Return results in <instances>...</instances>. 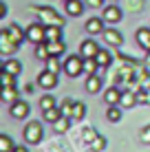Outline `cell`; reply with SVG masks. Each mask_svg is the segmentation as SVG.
<instances>
[{"mask_svg": "<svg viewBox=\"0 0 150 152\" xmlns=\"http://www.w3.org/2000/svg\"><path fill=\"white\" fill-rule=\"evenodd\" d=\"M29 9L38 13L40 22H44L46 27H49V24H58V27H64V18H62V15L55 11L53 7H46V4H31Z\"/></svg>", "mask_w": 150, "mask_h": 152, "instance_id": "1", "label": "cell"}, {"mask_svg": "<svg viewBox=\"0 0 150 152\" xmlns=\"http://www.w3.org/2000/svg\"><path fill=\"white\" fill-rule=\"evenodd\" d=\"M62 71L69 77H77L84 73V57L82 55H69L64 62H62Z\"/></svg>", "mask_w": 150, "mask_h": 152, "instance_id": "2", "label": "cell"}, {"mask_svg": "<svg viewBox=\"0 0 150 152\" xmlns=\"http://www.w3.org/2000/svg\"><path fill=\"white\" fill-rule=\"evenodd\" d=\"M27 40L31 44H42L46 42V24L44 22H33L27 27Z\"/></svg>", "mask_w": 150, "mask_h": 152, "instance_id": "3", "label": "cell"}, {"mask_svg": "<svg viewBox=\"0 0 150 152\" xmlns=\"http://www.w3.org/2000/svg\"><path fill=\"white\" fill-rule=\"evenodd\" d=\"M24 141H27L29 145H35L42 141V124L40 121H29L27 126H24Z\"/></svg>", "mask_w": 150, "mask_h": 152, "instance_id": "4", "label": "cell"}, {"mask_svg": "<svg viewBox=\"0 0 150 152\" xmlns=\"http://www.w3.org/2000/svg\"><path fill=\"white\" fill-rule=\"evenodd\" d=\"M18 49H20V44H15V42L11 40V35L7 33V29L0 31V53H2L4 57H9V55H13Z\"/></svg>", "mask_w": 150, "mask_h": 152, "instance_id": "5", "label": "cell"}, {"mask_svg": "<svg viewBox=\"0 0 150 152\" xmlns=\"http://www.w3.org/2000/svg\"><path fill=\"white\" fill-rule=\"evenodd\" d=\"M38 86L40 88H44V91H53L55 86H58V73H53V71H42L38 75Z\"/></svg>", "mask_w": 150, "mask_h": 152, "instance_id": "6", "label": "cell"}, {"mask_svg": "<svg viewBox=\"0 0 150 152\" xmlns=\"http://www.w3.org/2000/svg\"><path fill=\"white\" fill-rule=\"evenodd\" d=\"M102 18H104V22H110V24H117L119 20L124 18V9L119 7V4H106L104 13H102Z\"/></svg>", "mask_w": 150, "mask_h": 152, "instance_id": "7", "label": "cell"}, {"mask_svg": "<svg viewBox=\"0 0 150 152\" xmlns=\"http://www.w3.org/2000/svg\"><path fill=\"white\" fill-rule=\"evenodd\" d=\"M117 84H135V64H124L117 71Z\"/></svg>", "mask_w": 150, "mask_h": 152, "instance_id": "8", "label": "cell"}, {"mask_svg": "<svg viewBox=\"0 0 150 152\" xmlns=\"http://www.w3.org/2000/svg\"><path fill=\"white\" fill-rule=\"evenodd\" d=\"M102 38H104V42L108 46H113V49H117V46L124 44V35H121V31H117V29H104L102 31Z\"/></svg>", "mask_w": 150, "mask_h": 152, "instance_id": "9", "label": "cell"}, {"mask_svg": "<svg viewBox=\"0 0 150 152\" xmlns=\"http://www.w3.org/2000/svg\"><path fill=\"white\" fill-rule=\"evenodd\" d=\"M9 113H11L13 119H27V115H29V104L22 102V99H18V102H13L11 106H9Z\"/></svg>", "mask_w": 150, "mask_h": 152, "instance_id": "10", "label": "cell"}, {"mask_svg": "<svg viewBox=\"0 0 150 152\" xmlns=\"http://www.w3.org/2000/svg\"><path fill=\"white\" fill-rule=\"evenodd\" d=\"M97 53H100V44H97L95 40H84L80 44V55L84 57V60L86 57H95Z\"/></svg>", "mask_w": 150, "mask_h": 152, "instance_id": "11", "label": "cell"}, {"mask_svg": "<svg viewBox=\"0 0 150 152\" xmlns=\"http://www.w3.org/2000/svg\"><path fill=\"white\" fill-rule=\"evenodd\" d=\"M84 29L89 35H102V31H104V18H89L84 22Z\"/></svg>", "mask_w": 150, "mask_h": 152, "instance_id": "12", "label": "cell"}, {"mask_svg": "<svg viewBox=\"0 0 150 152\" xmlns=\"http://www.w3.org/2000/svg\"><path fill=\"white\" fill-rule=\"evenodd\" d=\"M102 77L97 75H86V84H84V88H86V93H89V95H97V93L102 91Z\"/></svg>", "mask_w": 150, "mask_h": 152, "instance_id": "13", "label": "cell"}, {"mask_svg": "<svg viewBox=\"0 0 150 152\" xmlns=\"http://www.w3.org/2000/svg\"><path fill=\"white\" fill-rule=\"evenodd\" d=\"M7 33L11 35V40L15 42V44H22V42L27 40V29H22L18 22L9 24V27H7Z\"/></svg>", "mask_w": 150, "mask_h": 152, "instance_id": "14", "label": "cell"}, {"mask_svg": "<svg viewBox=\"0 0 150 152\" xmlns=\"http://www.w3.org/2000/svg\"><path fill=\"white\" fill-rule=\"evenodd\" d=\"M121 88L119 86H110V88H106V93H104V102L108 104V106H115V104H119L121 102Z\"/></svg>", "mask_w": 150, "mask_h": 152, "instance_id": "15", "label": "cell"}, {"mask_svg": "<svg viewBox=\"0 0 150 152\" xmlns=\"http://www.w3.org/2000/svg\"><path fill=\"white\" fill-rule=\"evenodd\" d=\"M64 11L69 15H73V18H77L84 11V2L82 0H64Z\"/></svg>", "mask_w": 150, "mask_h": 152, "instance_id": "16", "label": "cell"}, {"mask_svg": "<svg viewBox=\"0 0 150 152\" xmlns=\"http://www.w3.org/2000/svg\"><path fill=\"white\" fill-rule=\"evenodd\" d=\"M135 40H137V44L141 46V49L150 51V29L148 27H139L137 33H135Z\"/></svg>", "mask_w": 150, "mask_h": 152, "instance_id": "17", "label": "cell"}, {"mask_svg": "<svg viewBox=\"0 0 150 152\" xmlns=\"http://www.w3.org/2000/svg\"><path fill=\"white\" fill-rule=\"evenodd\" d=\"M2 71L4 73H11V75L18 77L20 73H22V64H20L18 60H13V57H7V60L2 62Z\"/></svg>", "mask_w": 150, "mask_h": 152, "instance_id": "18", "label": "cell"}, {"mask_svg": "<svg viewBox=\"0 0 150 152\" xmlns=\"http://www.w3.org/2000/svg\"><path fill=\"white\" fill-rule=\"evenodd\" d=\"M97 64H100V69H108V66L113 64V53L108 49H100V53L95 55Z\"/></svg>", "mask_w": 150, "mask_h": 152, "instance_id": "19", "label": "cell"}, {"mask_svg": "<svg viewBox=\"0 0 150 152\" xmlns=\"http://www.w3.org/2000/svg\"><path fill=\"white\" fill-rule=\"evenodd\" d=\"M46 49H49V53L51 55H64V51H66V44H64V40H53V42H46Z\"/></svg>", "mask_w": 150, "mask_h": 152, "instance_id": "20", "label": "cell"}, {"mask_svg": "<svg viewBox=\"0 0 150 152\" xmlns=\"http://www.w3.org/2000/svg\"><path fill=\"white\" fill-rule=\"evenodd\" d=\"M137 102V93H132V91H124L121 93V102H119V106L121 108H132Z\"/></svg>", "mask_w": 150, "mask_h": 152, "instance_id": "21", "label": "cell"}, {"mask_svg": "<svg viewBox=\"0 0 150 152\" xmlns=\"http://www.w3.org/2000/svg\"><path fill=\"white\" fill-rule=\"evenodd\" d=\"M71 119H73V117H66V115H62L58 121H55V124H51V126H53V130H55L58 134H64L66 130L71 128Z\"/></svg>", "mask_w": 150, "mask_h": 152, "instance_id": "22", "label": "cell"}, {"mask_svg": "<svg viewBox=\"0 0 150 152\" xmlns=\"http://www.w3.org/2000/svg\"><path fill=\"white\" fill-rule=\"evenodd\" d=\"M42 117H44V121L55 124V121L62 117V108H60V106H53V108H49V110H42Z\"/></svg>", "mask_w": 150, "mask_h": 152, "instance_id": "23", "label": "cell"}, {"mask_svg": "<svg viewBox=\"0 0 150 152\" xmlns=\"http://www.w3.org/2000/svg\"><path fill=\"white\" fill-rule=\"evenodd\" d=\"M106 119H108L110 124H117V121L121 119V106H119V104H115V106H108V108H106Z\"/></svg>", "mask_w": 150, "mask_h": 152, "instance_id": "24", "label": "cell"}, {"mask_svg": "<svg viewBox=\"0 0 150 152\" xmlns=\"http://www.w3.org/2000/svg\"><path fill=\"white\" fill-rule=\"evenodd\" d=\"M2 102H7V104H13V102H18L20 95H18V88L11 86V88H2Z\"/></svg>", "mask_w": 150, "mask_h": 152, "instance_id": "25", "label": "cell"}, {"mask_svg": "<svg viewBox=\"0 0 150 152\" xmlns=\"http://www.w3.org/2000/svg\"><path fill=\"white\" fill-rule=\"evenodd\" d=\"M53 40H62V27H58V24L46 27V42H53Z\"/></svg>", "mask_w": 150, "mask_h": 152, "instance_id": "26", "label": "cell"}, {"mask_svg": "<svg viewBox=\"0 0 150 152\" xmlns=\"http://www.w3.org/2000/svg\"><path fill=\"white\" fill-rule=\"evenodd\" d=\"M97 71H100L97 60H95V57H86V60H84V73H86V75H95Z\"/></svg>", "mask_w": 150, "mask_h": 152, "instance_id": "27", "label": "cell"}, {"mask_svg": "<svg viewBox=\"0 0 150 152\" xmlns=\"http://www.w3.org/2000/svg\"><path fill=\"white\" fill-rule=\"evenodd\" d=\"M60 108H62V115H66V117H73V108H75V99H71V97H66V99H62V104H60Z\"/></svg>", "mask_w": 150, "mask_h": 152, "instance_id": "28", "label": "cell"}, {"mask_svg": "<svg viewBox=\"0 0 150 152\" xmlns=\"http://www.w3.org/2000/svg\"><path fill=\"white\" fill-rule=\"evenodd\" d=\"M89 148H91L93 152H100V150H104V148H106V137L97 134L95 139H91V141H89Z\"/></svg>", "mask_w": 150, "mask_h": 152, "instance_id": "29", "label": "cell"}, {"mask_svg": "<svg viewBox=\"0 0 150 152\" xmlns=\"http://www.w3.org/2000/svg\"><path fill=\"white\" fill-rule=\"evenodd\" d=\"M44 64H46V71H53V73L62 71V64H60L58 55H49V60H44Z\"/></svg>", "mask_w": 150, "mask_h": 152, "instance_id": "30", "label": "cell"}, {"mask_svg": "<svg viewBox=\"0 0 150 152\" xmlns=\"http://www.w3.org/2000/svg\"><path fill=\"white\" fill-rule=\"evenodd\" d=\"M13 141L9 134H0V152H13Z\"/></svg>", "mask_w": 150, "mask_h": 152, "instance_id": "31", "label": "cell"}, {"mask_svg": "<svg viewBox=\"0 0 150 152\" xmlns=\"http://www.w3.org/2000/svg\"><path fill=\"white\" fill-rule=\"evenodd\" d=\"M53 106H58V102H55L53 95H42L40 97V108H42V110H49V108H53Z\"/></svg>", "mask_w": 150, "mask_h": 152, "instance_id": "32", "label": "cell"}, {"mask_svg": "<svg viewBox=\"0 0 150 152\" xmlns=\"http://www.w3.org/2000/svg\"><path fill=\"white\" fill-rule=\"evenodd\" d=\"M49 49H46V42H42V44H35V57L38 60H49Z\"/></svg>", "mask_w": 150, "mask_h": 152, "instance_id": "33", "label": "cell"}, {"mask_svg": "<svg viewBox=\"0 0 150 152\" xmlns=\"http://www.w3.org/2000/svg\"><path fill=\"white\" fill-rule=\"evenodd\" d=\"M143 7V0H124V9L126 11H139Z\"/></svg>", "mask_w": 150, "mask_h": 152, "instance_id": "34", "label": "cell"}, {"mask_svg": "<svg viewBox=\"0 0 150 152\" xmlns=\"http://www.w3.org/2000/svg\"><path fill=\"white\" fill-rule=\"evenodd\" d=\"M86 115V106L82 102H75V108H73V119H84Z\"/></svg>", "mask_w": 150, "mask_h": 152, "instance_id": "35", "label": "cell"}, {"mask_svg": "<svg viewBox=\"0 0 150 152\" xmlns=\"http://www.w3.org/2000/svg\"><path fill=\"white\" fill-rule=\"evenodd\" d=\"M11 86H15V75L2 71V88H11Z\"/></svg>", "mask_w": 150, "mask_h": 152, "instance_id": "36", "label": "cell"}, {"mask_svg": "<svg viewBox=\"0 0 150 152\" xmlns=\"http://www.w3.org/2000/svg\"><path fill=\"white\" fill-rule=\"evenodd\" d=\"M139 139H141V143H148V145H150V124L141 128V132H139Z\"/></svg>", "mask_w": 150, "mask_h": 152, "instance_id": "37", "label": "cell"}, {"mask_svg": "<svg viewBox=\"0 0 150 152\" xmlns=\"http://www.w3.org/2000/svg\"><path fill=\"white\" fill-rule=\"evenodd\" d=\"M86 4H89V7H93V9H97V7H102V4L106 2V0H84Z\"/></svg>", "mask_w": 150, "mask_h": 152, "instance_id": "38", "label": "cell"}, {"mask_svg": "<svg viewBox=\"0 0 150 152\" xmlns=\"http://www.w3.org/2000/svg\"><path fill=\"white\" fill-rule=\"evenodd\" d=\"M4 15H7V4H0V18H4Z\"/></svg>", "mask_w": 150, "mask_h": 152, "instance_id": "39", "label": "cell"}, {"mask_svg": "<svg viewBox=\"0 0 150 152\" xmlns=\"http://www.w3.org/2000/svg\"><path fill=\"white\" fill-rule=\"evenodd\" d=\"M146 104L150 106V88H146Z\"/></svg>", "mask_w": 150, "mask_h": 152, "instance_id": "40", "label": "cell"}, {"mask_svg": "<svg viewBox=\"0 0 150 152\" xmlns=\"http://www.w3.org/2000/svg\"><path fill=\"white\" fill-rule=\"evenodd\" d=\"M13 152H27V148H18V145H15V148H13Z\"/></svg>", "mask_w": 150, "mask_h": 152, "instance_id": "41", "label": "cell"}, {"mask_svg": "<svg viewBox=\"0 0 150 152\" xmlns=\"http://www.w3.org/2000/svg\"><path fill=\"white\" fill-rule=\"evenodd\" d=\"M106 2H110V4H117V0H106Z\"/></svg>", "mask_w": 150, "mask_h": 152, "instance_id": "42", "label": "cell"}]
</instances>
